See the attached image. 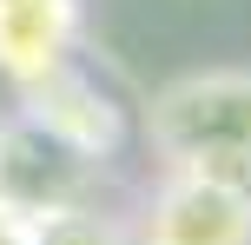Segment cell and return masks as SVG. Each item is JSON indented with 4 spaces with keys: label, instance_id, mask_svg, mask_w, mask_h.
I'll use <instances>...</instances> for the list:
<instances>
[{
    "label": "cell",
    "instance_id": "obj_1",
    "mask_svg": "<svg viewBox=\"0 0 251 245\" xmlns=\"http://www.w3.org/2000/svg\"><path fill=\"white\" fill-rule=\"evenodd\" d=\"M139 126L159 166L251 179V66H199L165 80Z\"/></svg>",
    "mask_w": 251,
    "mask_h": 245
},
{
    "label": "cell",
    "instance_id": "obj_2",
    "mask_svg": "<svg viewBox=\"0 0 251 245\" xmlns=\"http://www.w3.org/2000/svg\"><path fill=\"white\" fill-rule=\"evenodd\" d=\"M106 192V166L53 139L13 106L0 119V206L26 225H53L66 212H93Z\"/></svg>",
    "mask_w": 251,
    "mask_h": 245
},
{
    "label": "cell",
    "instance_id": "obj_3",
    "mask_svg": "<svg viewBox=\"0 0 251 245\" xmlns=\"http://www.w3.org/2000/svg\"><path fill=\"white\" fill-rule=\"evenodd\" d=\"M126 245H251V179L159 166Z\"/></svg>",
    "mask_w": 251,
    "mask_h": 245
},
{
    "label": "cell",
    "instance_id": "obj_4",
    "mask_svg": "<svg viewBox=\"0 0 251 245\" xmlns=\"http://www.w3.org/2000/svg\"><path fill=\"white\" fill-rule=\"evenodd\" d=\"M20 113L33 119V126H47L53 139H66L73 153L100 159V166H113V153L126 146V106L79 66V53L66 66H53L40 86L20 93Z\"/></svg>",
    "mask_w": 251,
    "mask_h": 245
},
{
    "label": "cell",
    "instance_id": "obj_5",
    "mask_svg": "<svg viewBox=\"0 0 251 245\" xmlns=\"http://www.w3.org/2000/svg\"><path fill=\"white\" fill-rule=\"evenodd\" d=\"M79 47V0H0V80L13 93L40 86Z\"/></svg>",
    "mask_w": 251,
    "mask_h": 245
},
{
    "label": "cell",
    "instance_id": "obj_6",
    "mask_svg": "<svg viewBox=\"0 0 251 245\" xmlns=\"http://www.w3.org/2000/svg\"><path fill=\"white\" fill-rule=\"evenodd\" d=\"M33 245H126V225L106 206H93V212H66V219L40 225Z\"/></svg>",
    "mask_w": 251,
    "mask_h": 245
},
{
    "label": "cell",
    "instance_id": "obj_7",
    "mask_svg": "<svg viewBox=\"0 0 251 245\" xmlns=\"http://www.w3.org/2000/svg\"><path fill=\"white\" fill-rule=\"evenodd\" d=\"M33 232H40V225H26V219H13V212L0 206V245H33Z\"/></svg>",
    "mask_w": 251,
    "mask_h": 245
}]
</instances>
